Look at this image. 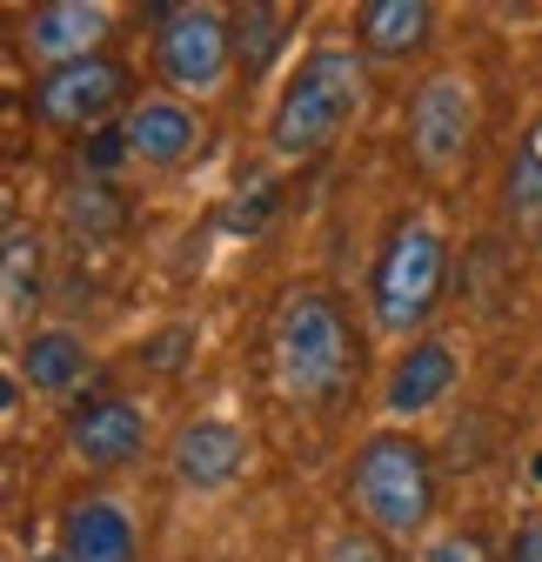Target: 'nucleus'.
Returning <instances> with one entry per match:
<instances>
[{
    "instance_id": "15",
    "label": "nucleus",
    "mask_w": 542,
    "mask_h": 562,
    "mask_svg": "<svg viewBox=\"0 0 542 562\" xmlns=\"http://www.w3.org/2000/svg\"><path fill=\"white\" fill-rule=\"evenodd\" d=\"M355 34H362L369 54L402 60V54H416L429 41V8H422V0H375V8H362Z\"/></svg>"
},
{
    "instance_id": "8",
    "label": "nucleus",
    "mask_w": 542,
    "mask_h": 562,
    "mask_svg": "<svg viewBox=\"0 0 542 562\" xmlns=\"http://www.w3.org/2000/svg\"><path fill=\"white\" fill-rule=\"evenodd\" d=\"M67 442H75V456L94 462V469H127L148 449V422H142L134 402H94V408H81L67 422Z\"/></svg>"
},
{
    "instance_id": "21",
    "label": "nucleus",
    "mask_w": 542,
    "mask_h": 562,
    "mask_svg": "<svg viewBox=\"0 0 542 562\" xmlns=\"http://www.w3.org/2000/svg\"><path fill=\"white\" fill-rule=\"evenodd\" d=\"M188 348H194V328H168V335H155V341L142 348V362H148L155 375H174V369L188 362Z\"/></svg>"
},
{
    "instance_id": "2",
    "label": "nucleus",
    "mask_w": 542,
    "mask_h": 562,
    "mask_svg": "<svg viewBox=\"0 0 542 562\" xmlns=\"http://www.w3.org/2000/svg\"><path fill=\"white\" fill-rule=\"evenodd\" d=\"M275 362H282L289 395H302V402L342 395L349 369H355V341H349L342 308H335L328 295H295L275 315Z\"/></svg>"
},
{
    "instance_id": "4",
    "label": "nucleus",
    "mask_w": 542,
    "mask_h": 562,
    "mask_svg": "<svg viewBox=\"0 0 542 562\" xmlns=\"http://www.w3.org/2000/svg\"><path fill=\"white\" fill-rule=\"evenodd\" d=\"M436 295H442V235L416 222L388 241V255L375 268V315H382V328L409 335L429 322Z\"/></svg>"
},
{
    "instance_id": "10",
    "label": "nucleus",
    "mask_w": 542,
    "mask_h": 562,
    "mask_svg": "<svg viewBox=\"0 0 542 562\" xmlns=\"http://www.w3.org/2000/svg\"><path fill=\"white\" fill-rule=\"evenodd\" d=\"M248 462V442L241 429H228V422H194V429L174 436V475L188 488H228Z\"/></svg>"
},
{
    "instance_id": "23",
    "label": "nucleus",
    "mask_w": 542,
    "mask_h": 562,
    "mask_svg": "<svg viewBox=\"0 0 542 562\" xmlns=\"http://www.w3.org/2000/svg\"><path fill=\"white\" fill-rule=\"evenodd\" d=\"M328 562H388V555H382V542H369V536H342V542L328 549Z\"/></svg>"
},
{
    "instance_id": "9",
    "label": "nucleus",
    "mask_w": 542,
    "mask_h": 562,
    "mask_svg": "<svg viewBox=\"0 0 542 562\" xmlns=\"http://www.w3.org/2000/svg\"><path fill=\"white\" fill-rule=\"evenodd\" d=\"M108 34V8H94V0H54V8H41L27 21V47L54 67L67 60H94V41Z\"/></svg>"
},
{
    "instance_id": "22",
    "label": "nucleus",
    "mask_w": 542,
    "mask_h": 562,
    "mask_svg": "<svg viewBox=\"0 0 542 562\" xmlns=\"http://www.w3.org/2000/svg\"><path fill=\"white\" fill-rule=\"evenodd\" d=\"M422 562H483V542L476 536H442Z\"/></svg>"
},
{
    "instance_id": "26",
    "label": "nucleus",
    "mask_w": 542,
    "mask_h": 562,
    "mask_svg": "<svg viewBox=\"0 0 542 562\" xmlns=\"http://www.w3.org/2000/svg\"><path fill=\"white\" fill-rule=\"evenodd\" d=\"M34 562H67V555H34Z\"/></svg>"
},
{
    "instance_id": "7",
    "label": "nucleus",
    "mask_w": 542,
    "mask_h": 562,
    "mask_svg": "<svg viewBox=\"0 0 542 562\" xmlns=\"http://www.w3.org/2000/svg\"><path fill=\"white\" fill-rule=\"evenodd\" d=\"M468 134H476V108H468V88L436 75L422 94H416V155L422 168H455L462 148H468Z\"/></svg>"
},
{
    "instance_id": "19",
    "label": "nucleus",
    "mask_w": 542,
    "mask_h": 562,
    "mask_svg": "<svg viewBox=\"0 0 542 562\" xmlns=\"http://www.w3.org/2000/svg\"><path fill=\"white\" fill-rule=\"evenodd\" d=\"M509 215H516L522 235L542 241V155L535 148H522L516 168H509Z\"/></svg>"
},
{
    "instance_id": "18",
    "label": "nucleus",
    "mask_w": 542,
    "mask_h": 562,
    "mask_svg": "<svg viewBox=\"0 0 542 562\" xmlns=\"http://www.w3.org/2000/svg\"><path fill=\"white\" fill-rule=\"evenodd\" d=\"M67 228L88 235V241L114 235V228H121V201H114V188H108V181H88V188L67 194Z\"/></svg>"
},
{
    "instance_id": "20",
    "label": "nucleus",
    "mask_w": 542,
    "mask_h": 562,
    "mask_svg": "<svg viewBox=\"0 0 542 562\" xmlns=\"http://www.w3.org/2000/svg\"><path fill=\"white\" fill-rule=\"evenodd\" d=\"M81 155H88V168H94V175H108V168H121V161L134 155V140H127V127H94Z\"/></svg>"
},
{
    "instance_id": "14",
    "label": "nucleus",
    "mask_w": 542,
    "mask_h": 562,
    "mask_svg": "<svg viewBox=\"0 0 542 562\" xmlns=\"http://www.w3.org/2000/svg\"><path fill=\"white\" fill-rule=\"evenodd\" d=\"M21 375L41 389V395H67L81 375H88V348L75 328H41L27 348H21Z\"/></svg>"
},
{
    "instance_id": "16",
    "label": "nucleus",
    "mask_w": 542,
    "mask_h": 562,
    "mask_svg": "<svg viewBox=\"0 0 542 562\" xmlns=\"http://www.w3.org/2000/svg\"><path fill=\"white\" fill-rule=\"evenodd\" d=\"M282 47H289V14L282 8H241L235 14V54H241L248 75H261Z\"/></svg>"
},
{
    "instance_id": "6",
    "label": "nucleus",
    "mask_w": 542,
    "mask_h": 562,
    "mask_svg": "<svg viewBox=\"0 0 542 562\" xmlns=\"http://www.w3.org/2000/svg\"><path fill=\"white\" fill-rule=\"evenodd\" d=\"M228 47H235V21L208 8H181L161 27V75L174 88H215L228 75Z\"/></svg>"
},
{
    "instance_id": "17",
    "label": "nucleus",
    "mask_w": 542,
    "mask_h": 562,
    "mask_svg": "<svg viewBox=\"0 0 542 562\" xmlns=\"http://www.w3.org/2000/svg\"><path fill=\"white\" fill-rule=\"evenodd\" d=\"M41 302V235L8 228V322H21Z\"/></svg>"
},
{
    "instance_id": "25",
    "label": "nucleus",
    "mask_w": 542,
    "mask_h": 562,
    "mask_svg": "<svg viewBox=\"0 0 542 562\" xmlns=\"http://www.w3.org/2000/svg\"><path fill=\"white\" fill-rule=\"evenodd\" d=\"M529 475H535V488H542V456H535V462H529Z\"/></svg>"
},
{
    "instance_id": "12",
    "label": "nucleus",
    "mask_w": 542,
    "mask_h": 562,
    "mask_svg": "<svg viewBox=\"0 0 542 562\" xmlns=\"http://www.w3.org/2000/svg\"><path fill=\"white\" fill-rule=\"evenodd\" d=\"M127 140H134V155H142V161L174 168V161H188V155H194L201 127H194V114H188V108H174V101H142V108L127 114Z\"/></svg>"
},
{
    "instance_id": "13",
    "label": "nucleus",
    "mask_w": 542,
    "mask_h": 562,
    "mask_svg": "<svg viewBox=\"0 0 542 562\" xmlns=\"http://www.w3.org/2000/svg\"><path fill=\"white\" fill-rule=\"evenodd\" d=\"M455 382V356H449V341H416L409 356H402V369L388 375V408L395 415H422L449 395Z\"/></svg>"
},
{
    "instance_id": "3",
    "label": "nucleus",
    "mask_w": 542,
    "mask_h": 562,
    "mask_svg": "<svg viewBox=\"0 0 542 562\" xmlns=\"http://www.w3.org/2000/svg\"><path fill=\"white\" fill-rule=\"evenodd\" d=\"M355 509L382 529V536H409L429 522L436 509V475H429V449L409 436H369L355 456Z\"/></svg>"
},
{
    "instance_id": "1",
    "label": "nucleus",
    "mask_w": 542,
    "mask_h": 562,
    "mask_svg": "<svg viewBox=\"0 0 542 562\" xmlns=\"http://www.w3.org/2000/svg\"><path fill=\"white\" fill-rule=\"evenodd\" d=\"M362 108V60L349 47H321L302 60L295 88L275 108V148L282 155H321L335 134L349 127V114Z\"/></svg>"
},
{
    "instance_id": "11",
    "label": "nucleus",
    "mask_w": 542,
    "mask_h": 562,
    "mask_svg": "<svg viewBox=\"0 0 542 562\" xmlns=\"http://www.w3.org/2000/svg\"><path fill=\"white\" fill-rule=\"evenodd\" d=\"M67 562H134V522L114 503H81L60 529Z\"/></svg>"
},
{
    "instance_id": "24",
    "label": "nucleus",
    "mask_w": 542,
    "mask_h": 562,
    "mask_svg": "<svg viewBox=\"0 0 542 562\" xmlns=\"http://www.w3.org/2000/svg\"><path fill=\"white\" fill-rule=\"evenodd\" d=\"M509 562H542V516H529V522L516 529V549H509Z\"/></svg>"
},
{
    "instance_id": "5",
    "label": "nucleus",
    "mask_w": 542,
    "mask_h": 562,
    "mask_svg": "<svg viewBox=\"0 0 542 562\" xmlns=\"http://www.w3.org/2000/svg\"><path fill=\"white\" fill-rule=\"evenodd\" d=\"M121 88H127V75L114 60H101V54L94 60H67L34 88V114L54 121V127H101L121 108Z\"/></svg>"
}]
</instances>
